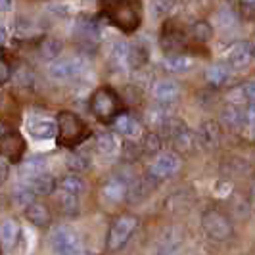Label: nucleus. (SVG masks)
<instances>
[{
  "mask_svg": "<svg viewBox=\"0 0 255 255\" xmlns=\"http://www.w3.org/2000/svg\"><path fill=\"white\" fill-rule=\"evenodd\" d=\"M148 62V50L142 46V44H128V60H127V65L128 67H132V69H136V67H140Z\"/></svg>",
  "mask_w": 255,
  "mask_h": 255,
  "instance_id": "4be33fe9",
  "label": "nucleus"
},
{
  "mask_svg": "<svg viewBox=\"0 0 255 255\" xmlns=\"http://www.w3.org/2000/svg\"><path fill=\"white\" fill-rule=\"evenodd\" d=\"M202 225L207 236H211L213 240H227L232 234V225L223 213L219 211H205L202 217Z\"/></svg>",
  "mask_w": 255,
  "mask_h": 255,
  "instance_id": "423d86ee",
  "label": "nucleus"
},
{
  "mask_svg": "<svg viewBox=\"0 0 255 255\" xmlns=\"http://www.w3.org/2000/svg\"><path fill=\"white\" fill-rule=\"evenodd\" d=\"M29 188L33 190L35 196H48L56 188V180L50 173H42V175H38L29 182Z\"/></svg>",
  "mask_w": 255,
  "mask_h": 255,
  "instance_id": "f3484780",
  "label": "nucleus"
},
{
  "mask_svg": "<svg viewBox=\"0 0 255 255\" xmlns=\"http://www.w3.org/2000/svg\"><path fill=\"white\" fill-rule=\"evenodd\" d=\"M255 58V46L252 42L244 40V42H236L230 48L229 56H227V65L232 69H242L254 62Z\"/></svg>",
  "mask_w": 255,
  "mask_h": 255,
  "instance_id": "6e6552de",
  "label": "nucleus"
},
{
  "mask_svg": "<svg viewBox=\"0 0 255 255\" xmlns=\"http://www.w3.org/2000/svg\"><path fill=\"white\" fill-rule=\"evenodd\" d=\"M167 119H169V112L165 110V106H163V104L153 106L152 110L148 112V121H150L152 125H165Z\"/></svg>",
  "mask_w": 255,
  "mask_h": 255,
  "instance_id": "a878e982",
  "label": "nucleus"
},
{
  "mask_svg": "<svg viewBox=\"0 0 255 255\" xmlns=\"http://www.w3.org/2000/svg\"><path fill=\"white\" fill-rule=\"evenodd\" d=\"M50 75L58 81H67L73 79L83 71V62L75 58H67V60H56L50 64Z\"/></svg>",
  "mask_w": 255,
  "mask_h": 255,
  "instance_id": "1a4fd4ad",
  "label": "nucleus"
},
{
  "mask_svg": "<svg viewBox=\"0 0 255 255\" xmlns=\"http://www.w3.org/2000/svg\"><path fill=\"white\" fill-rule=\"evenodd\" d=\"M192 35L200 42H207L209 38L213 37V29H211V25L207 21H196L194 27H192Z\"/></svg>",
  "mask_w": 255,
  "mask_h": 255,
  "instance_id": "393cba45",
  "label": "nucleus"
},
{
  "mask_svg": "<svg viewBox=\"0 0 255 255\" xmlns=\"http://www.w3.org/2000/svg\"><path fill=\"white\" fill-rule=\"evenodd\" d=\"M198 138L202 140L204 146L213 148V146H217L219 140H221V127H219L215 121H207V123H204V125L200 127Z\"/></svg>",
  "mask_w": 255,
  "mask_h": 255,
  "instance_id": "dca6fc26",
  "label": "nucleus"
},
{
  "mask_svg": "<svg viewBox=\"0 0 255 255\" xmlns=\"http://www.w3.org/2000/svg\"><path fill=\"white\" fill-rule=\"evenodd\" d=\"M165 67L173 73H186L194 67V58L184 54H171L165 58Z\"/></svg>",
  "mask_w": 255,
  "mask_h": 255,
  "instance_id": "6ab92c4d",
  "label": "nucleus"
},
{
  "mask_svg": "<svg viewBox=\"0 0 255 255\" xmlns=\"http://www.w3.org/2000/svg\"><path fill=\"white\" fill-rule=\"evenodd\" d=\"M180 94V87L171 81V79H161L153 85V98L159 104H169L173 102L175 98H179Z\"/></svg>",
  "mask_w": 255,
  "mask_h": 255,
  "instance_id": "9b49d317",
  "label": "nucleus"
},
{
  "mask_svg": "<svg viewBox=\"0 0 255 255\" xmlns=\"http://www.w3.org/2000/svg\"><path fill=\"white\" fill-rule=\"evenodd\" d=\"M42 173H44V161L38 159V157H35V159H27V161H23L21 167H19V175H21V179L29 180V182L35 179V177H38V175H42Z\"/></svg>",
  "mask_w": 255,
  "mask_h": 255,
  "instance_id": "412c9836",
  "label": "nucleus"
},
{
  "mask_svg": "<svg viewBox=\"0 0 255 255\" xmlns=\"http://www.w3.org/2000/svg\"><path fill=\"white\" fill-rule=\"evenodd\" d=\"M8 175H10V167L6 165V163H2V161H0V186L6 182Z\"/></svg>",
  "mask_w": 255,
  "mask_h": 255,
  "instance_id": "c9c22d12",
  "label": "nucleus"
},
{
  "mask_svg": "<svg viewBox=\"0 0 255 255\" xmlns=\"http://www.w3.org/2000/svg\"><path fill=\"white\" fill-rule=\"evenodd\" d=\"M177 169H179V157L175 153H161L155 157V161L150 167V173L155 179H167L175 175Z\"/></svg>",
  "mask_w": 255,
  "mask_h": 255,
  "instance_id": "9d476101",
  "label": "nucleus"
},
{
  "mask_svg": "<svg viewBox=\"0 0 255 255\" xmlns=\"http://www.w3.org/2000/svg\"><path fill=\"white\" fill-rule=\"evenodd\" d=\"M60 205H62V209H64L65 215H75L77 211H79V198H77V196H71V194L62 192Z\"/></svg>",
  "mask_w": 255,
  "mask_h": 255,
  "instance_id": "cd10ccee",
  "label": "nucleus"
},
{
  "mask_svg": "<svg viewBox=\"0 0 255 255\" xmlns=\"http://www.w3.org/2000/svg\"><path fill=\"white\" fill-rule=\"evenodd\" d=\"M8 79H10V67L6 62L0 60V83H6Z\"/></svg>",
  "mask_w": 255,
  "mask_h": 255,
  "instance_id": "f704fd0d",
  "label": "nucleus"
},
{
  "mask_svg": "<svg viewBox=\"0 0 255 255\" xmlns=\"http://www.w3.org/2000/svg\"><path fill=\"white\" fill-rule=\"evenodd\" d=\"M136 225H138V221L132 215H121L119 219H115L114 225L110 227V232H108V250H112V252L121 250L128 242V238L132 236Z\"/></svg>",
  "mask_w": 255,
  "mask_h": 255,
  "instance_id": "20e7f679",
  "label": "nucleus"
},
{
  "mask_svg": "<svg viewBox=\"0 0 255 255\" xmlns=\"http://www.w3.org/2000/svg\"><path fill=\"white\" fill-rule=\"evenodd\" d=\"M13 200H15V204L19 205V207H25L27 209L31 204H35V194H33V190L29 186H21L19 190H15Z\"/></svg>",
  "mask_w": 255,
  "mask_h": 255,
  "instance_id": "bb28decb",
  "label": "nucleus"
},
{
  "mask_svg": "<svg viewBox=\"0 0 255 255\" xmlns=\"http://www.w3.org/2000/svg\"><path fill=\"white\" fill-rule=\"evenodd\" d=\"M12 8V2H0V12H6Z\"/></svg>",
  "mask_w": 255,
  "mask_h": 255,
  "instance_id": "e433bc0d",
  "label": "nucleus"
},
{
  "mask_svg": "<svg viewBox=\"0 0 255 255\" xmlns=\"http://www.w3.org/2000/svg\"><path fill=\"white\" fill-rule=\"evenodd\" d=\"M25 148H27V144L19 132H6V134H0V157H6L8 161L17 163V161L23 157Z\"/></svg>",
  "mask_w": 255,
  "mask_h": 255,
  "instance_id": "0eeeda50",
  "label": "nucleus"
},
{
  "mask_svg": "<svg viewBox=\"0 0 255 255\" xmlns=\"http://www.w3.org/2000/svg\"><path fill=\"white\" fill-rule=\"evenodd\" d=\"M0 130H2V127H0Z\"/></svg>",
  "mask_w": 255,
  "mask_h": 255,
  "instance_id": "58836bf2",
  "label": "nucleus"
},
{
  "mask_svg": "<svg viewBox=\"0 0 255 255\" xmlns=\"http://www.w3.org/2000/svg\"><path fill=\"white\" fill-rule=\"evenodd\" d=\"M244 123L255 127V104H250L244 108Z\"/></svg>",
  "mask_w": 255,
  "mask_h": 255,
  "instance_id": "2f4dec72",
  "label": "nucleus"
},
{
  "mask_svg": "<svg viewBox=\"0 0 255 255\" xmlns=\"http://www.w3.org/2000/svg\"><path fill=\"white\" fill-rule=\"evenodd\" d=\"M60 50H62L60 42H58V40H50V42H46V44H44V48H42V56H44V58H48V60H54Z\"/></svg>",
  "mask_w": 255,
  "mask_h": 255,
  "instance_id": "7c9ffc66",
  "label": "nucleus"
},
{
  "mask_svg": "<svg viewBox=\"0 0 255 255\" xmlns=\"http://www.w3.org/2000/svg\"><path fill=\"white\" fill-rule=\"evenodd\" d=\"M56 134L62 146H77L83 138H87L89 128L83 123V119L79 115L71 112H62L58 115V123H56Z\"/></svg>",
  "mask_w": 255,
  "mask_h": 255,
  "instance_id": "f03ea898",
  "label": "nucleus"
},
{
  "mask_svg": "<svg viewBox=\"0 0 255 255\" xmlns=\"http://www.w3.org/2000/svg\"><path fill=\"white\" fill-rule=\"evenodd\" d=\"M29 134L35 140H50L56 136V123L50 119H31V123L27 125Z\"/></svg>",
  "mask_w": 255,
  "mask_h": 255,
  "instance_id": "f8f14e48",
  "label": "nucleus"
},
{
  "mask_svg": "<svg viewBox=\"0 0 255 255\" xmlns=\"http://www.w3.org/2000/svg\"><path fill=\"white\" fill-rule=\"evenodd\" d=\"M128 192V186L125 180L121 179H112L108 180L106 184L102 186V194L106 200H110V202H121L125 196H127Z\"/></svg>",
  "mask_w": 255,
  "mask_h": 255,
  "instance_id": "ddd939ff",
  "label": "nucleus"
},
{
  "mask_svg": "<svg viewBox=\"0 0 255 255\" xmlns=\"http://www.w3.org/2000/svg\"><path fill=\"white\" fill-rule=\"evenodd\" d=\"M4 40H6V27L0 23V44H2Z\"/></svg>",
  "mask_w": 255,
  "mask_h": 255,
  "instance_id": "4c0bfd02",
  "label": "nucleus"
},
{
  "mask_svg": "<svg viewBox=\"0 0 255 255\" xmlns=\"http://www.w3.org/2000/svg\"><path fill=\"white\" fill-rule=\"evenodd\" d=\"M112 58L117 65H127L128 60V44L127 42H115L112 48Z\"/></svg>",
  "mask_w": 255,
  "mask_h": 255,
  "instance_id": "c85d7f7f",
  "label": "nucleus"
},
{
  "mask_svg": "<svg viewBox=\"0 0 255 255\" xmlns=\"http://www.w3.org/2000/svg\"><path fill=\"white\" fill-rule=\"evenodd\" d=\"M96 146H98V150H100L104 155H114V153H117V150H119V142H117V138H115L114 134H108V132L98 134Z\"/></svg>",
  "mask_w": 255,
  "mask_h": 255,
  "instance_id": "b1692460",
  "label": "nucleus"
},
{
  "mask_svg": "<svg viewBox=\"0 0 255 255\" xmlns=\"http://www.w3.org/2000/svg\"><path fill=\"white\" fill-rule=\"evenodd\" d=\"M25 215L35 227H38V229H44V227H48V223H50V213H48V209L42 204H37V202L27 207Z\"/></svg>",
  "mask_w": 255,
  "mask_h": 255,
  "instance_id": "2eb2a0df",
  "label": "nucleus"
},
{
  "mask_svg": "<svg viewBox=\"0 0 255 255\" xmlns=\"http://www.w3.org/2000/svg\"><path fill=\"white\" fill-rule=\"evenodd\" d=\"M223 119H225L229 125H242L244 123V108L230 106L229 110L223 114Z\"/></svg>",
  "mask_w": 255,
  "mask_h": 255,
  "instance_id": "c756f323",
  "label": "nucleus"
},
{
  "mask_svg": "<svg viewBox=\"0 0 255 255\" xmlns=\"http://www.w3.org/2000/svg\"><path fill=\"white\" fill-rule=\"evenodd\" d=\"M69 167L71 169H87V159L85 157H81V155H73L71 159H69Z\"/></svg>",
  "mask_w": 255,
  "mask_h": 255,
  "instance_id": "72a5a7b5",
  "label": "nucleus"
},
{
  "mask_svg": "<svg viewBox=\"0 0 255 255\" xmlns=\"http://www.w3.org/2000/svg\"><path fill=\"white\" fill-rule=\"evenodd\" d=\"M52 248L58 255H85L79 236L69 227H58L52 232Z\"/></svg>",
  "mask_w": 255,
  "mask_h": 255,
  "instance_id": "39448f33",
  "label": "nucleus"
},
{
  "mask_svg": "<svg viewBox=\"0 0 255 255\" xmlns=\"http://www.w3.org/2000/svg\"><path fill=\"white\" fill-rule=\"evenodd\" d=\"M254 130H255V127H254Z\"/></svg>",
  "mask_w": 255,
  "mask_h": 255,
  "instance_id": "ea45409f",
  "label": "nucleus"
},
{
  "mask_svg": "<svg viewBox=\"0 0 255 255\" xmlns=\"http://www.w3.org/2000/svg\"><path fill=\"white\" fill-rule=\"evenodd\" d=\"M60 186H62V192L65 194H71V196H79V194H83L85 192V180L81 179L79 175H67L62 179L60 182Z\"/></svg>",
  "mask_w": 255,
  "mask_h": 255,
  "instance_id": "5701e85b",
  "label": "nucleus"
},
{
  "mask_svg": "<svg viewBox=\"0 0 255 255\" xmlns=\"http://www.w3.org/2000/svg\"><path fill=\"white\" fill-rule=\"evenodd\" d=\"M114 127L123 136H134L138 132V121L128 114H119L114 119Z\"/></svg>",
  "mask_w": 255,
  "mask_h": 255,
  "instance_id": "aec40b11",
  "label": "nucleus"
},
{
  "mask_svg": "<svg viewBox=\"0 0 255 255\" xmlns=\"http://www.w3.org/2000/svg\"><path fill=\"white\" fill-rule=\"evenodd\" d=\"M104 13L110 17V21L115 27H119L125 33H132L136 27L140 25V13L138 6L132 2H106Z\"/></svg>",
  "mask_w": 255,
  "mask_h": 255,
  "instance_id": "f257e3e1",
  "label": "nucleus"
},
{
  "mask_svg": "<svg viewBox=\"0 0 255 255\" xmlns=\"http://www.w3.org/2000/svg\"><path fill=\"white\" fill-rule=\"evenodd\" d=\"M17 236H19V225L12 219L2 221V225H0V246L2 248H12L17 240Z\"/></svg>",
  "mask_w": 255,
  "mask_h": 255,
  "instance_id": "a211bd4d",
  "label": "nucleus"
},
{
  "mask_svg": "<svg viewBox=\"0 0 255 255\" xmlns=\"http://www.w3.org/2000/svg\"><path fill=\"white\" fill-rule=\"evenodd\" d=\"M229 77H230V67L227 65V62H219V64L209 65L207 71H205L207 83H211V85H215V87L225 85V83L229 81Z\"/></svg>",
  "mask_w": 255,
  "mask_h": 255,
  "instance_id": "4468645a",
  "label": "nucleus"
},
{
  "mask_svg": "<svg viewBox=\"0 0 255 255\" xmlns=\"http://www.w3.org/2000/svg\"><path fill=\"white\" fill-rule=\"evenodd\" d=\"M90 106H92V114L96 115V119H100L102 123H112L121 112L119 96L115 94V90L108 89V87L98 89L94 92Z\"/></svg>",
  "mask_w": 255,
  "mask_h": 255,
  "instance_id": "7ed1b4c3",
  "label": "nucleus"
},
{
  "mask_svg": "<svg viewBox=\"0 0 255 255\" xmlns=\"http://www.w3.org/2000/svg\"><path fill=\"white\" fill-rule=\"evenodd\" d=\"M242 92H244L246 102L255 104V83H248L246 87H242Z\"/></svg>",
  "mask_w": 255,
  "mask_h": 255,
  "instance_id": "473e14b6",
  "label": "nucleus"
}]
</instances>
